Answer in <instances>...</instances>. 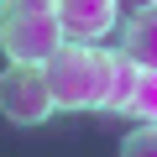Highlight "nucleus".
<instances>
[{"label": "nucleus", "instance_id": "f257e3e1", "mask_svg": "<svg viewBox=\"0 0 157 157\" xmlns=\"http://www.w3.org/2000/svg\"><path fill=\"white\" fill-rule=\"evenodd\" d=\"M42 78H47L52 105H63V110H105V94H110V52L100 42H63L42 63Z\"/></svg>", "mask_w": 157, "mask_h": 157}, {"label": "nucleus", "instance_id": "f03ea898", "mask_svg": "<svg viewBox=\"0 0 157 157\" xmlns=\"http://www.w3.org/2000/svg\"><path fill=\"white\" fill-rule=\"evenodd\" d=\"M58 47H63V32H58L52 0H0V52L11 63L42 68Z\"/></svg>", "mask_w": 157, "mask_h": 157}, {"label": "nucleus", "instance_id": "7ed1b4c3", "mask_svg": "<svg viewBox=\"0 0 157 157\" xmlns=\"http://www.w3.org/2000/svg\"><path fill=\"white\" fill-rule=\"evenodd\" d=\"M52 110H58V105H52V94H47L42 68L11 63L6 73H0V115H6V121H16V126H42Z\"/></svg>", "mask_w": 157, "mask_h": 157}, {"label": "nucleus", "instance_id": "20e7f679", "mask_svg": "<svg viewBox=\"0 0 157 157\" xmlns=\"http://www.w3.org/2000/svg\"><path fill=\"white\" fill-rule=\"evenodd\" d=\"M63 42H100L115 26V0H52Z\"/></svg>", "mask_w": 157, "mask_h": 157}, {"label": "nucleus", "instance_id": "39448f33", "mask_svg": "<svg viewBox=\"0 0 157 157\" xmlns=\"http://www.w3.org/2000/svg\"><path fill=\"white\" fill-rule=\"evenodd\" d=\"M121 52L136 63V68H157V11H136L126 21V37H121Z\"/></svg>", "mask_w": 157, "mask_h": 157}, {"label": "nucleus", "instance_id": "423d86ee", "mask_svg": "<svg viewBox=\"0 0 157 157\" xmlns=\"http://www.w3.org/2000/svg\"><path fill=\"white\" fill-rule=\"evenodd\" d=\"M136 63L126 58V52H110V94H105V110H121L126 115V105H131V89H136Z\"/></svg>", "mask_w": 157, "mask_h": 157}, {"label": "nucleus", "instance_id": "0eeeda50", "mask_svg": "<svg viewBox=\"0 0 157 157\" xmlns=\"http://www.w3.org/2000/svg\"><path fill=\"white\" fill-rule=\"evenodd\" d=\"M126 115H136V121H152V126H157V68H141V73H136V89H131Z\"/></svg>", "mask_w": 157, "mask_h": 157}, {"label": "nucleus", "instance_id": "6e6552de", "mask_svg": "<svg viewBox=\"0 0 157 157\" xmlns=\"http://www.w3.org/2000/svg\"><path fill=\"white\" fill-rule=\"evenodd\" d=\"M121 157H157V126H136L126 141H121Z\"/></svg>", "mask_w": 157, "mask_h": 157}, {"label": "nucleus", "instance_id": "1a4fd4ad", "mask_svg": "<svg viewBox=\"0 0 157 157\" xmlns=\"http://www.w3.org/2000/svg\"><path fill=\"white\" fill-rule=\"evenodd\" d=\"M147 6H152V11H157V0H147Z\"/></svg>", "mask_w": 157, "mask_h": 157}]
</instances>
